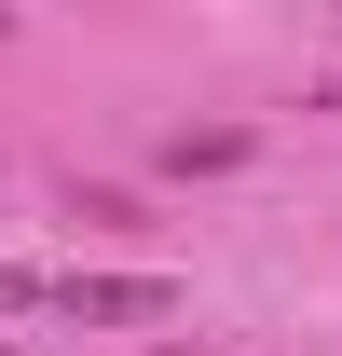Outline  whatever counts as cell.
Wrapping results in <instances>:
<instances>
[{
	"label": "cell",
	"mask_w": 342,
	"mask_h": 356,
	"mask_svg": "<svg viewBox=\"0 0 342 356\" xmlns=\"http://www.w3.org/2000/svg\"><path fill=\"white\" fill-rule=\"evenodd\" d=\"M0 302H55V315H110V329H151V315H178L165 274H69V288H42V274H0Z\"/></svg>",
	"instance_id": "cell-1"
},
{
	"label": "cell",
	"mask_w": 342,
	"mask_h": 356,
	"mask_svg": "<svg viewBox=\"0 0 342 356\" xmlns=\"http://www.w3.org/2000/svg\"><path fill=\"white\" fill-rule=\"evenodd\" d=\"M329 110H342V83H329Z\"/></svg>",
	"instance_id": "cell-2"
},
{
	"label": "cell",
	"mask_w": 342,
	"mask_h": 356,
	"mask_svg": "<svg viewBox=\"0 0 342 356\" xmlns=\"http://www.w3.org/2000/svg\"><path fill=\"white\" fill-rule=\"evenodd\" d=\"M0 28H14V14H0Z\"/></svg>",
	"instance_id": "cell-4"
},
{
	"label": "cell",
	"mask_w": 342,
	"mask_h": 356,
	"mask_svg": "<svg viewBox=\"0 0 342 356\" xmlns=\"http://www.w3.org/2000/svg\"><path fill=\"white\" fill-rule=\"evenodd\" d=\"M165 356H192V343H165Z\"/></svg>",
	"instance_id": "cell-3"
}]
</instances>
